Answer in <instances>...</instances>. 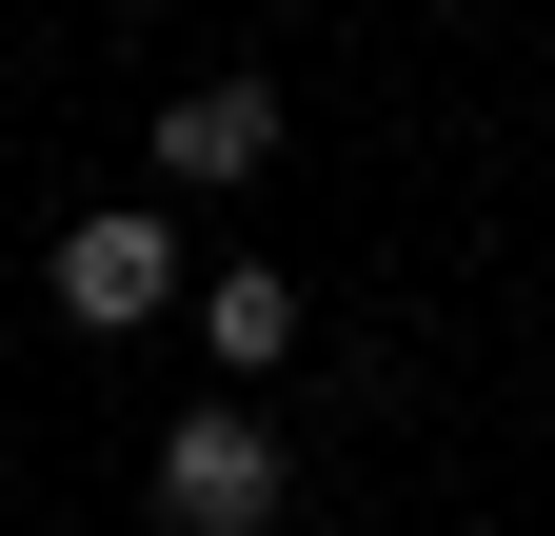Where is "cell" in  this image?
Wrapping results in <instances>:
<instances>
[{"mask_svg":"<svg viewBox=\"0 0 555 536\" xmlns=\"http://www.w3.org/2000/svg\"><path fill=\"white\" fill-rule=\"evenodd\" d=\"M159 536H278V437L198 397V418L159 437Z\"/></svg>","mask_w":555,"mask_h":536,"instance_id":"1","label":"cell"},{"mask_svg":"<svg viewBox=\"0 0 555 536\" xmlns=\"http://www.w3.org/2000/svg\"><path fill=\"white\" fill-rule=\"evenodd\" d=\"M60 318H80V339H139V318H179V239L139 219V199L60 219Z\"/></svg>","mask_w":555,"mask_h":536,"instance_id":"2","label":"cell"},{"mask_svg":"<svg viewBox=\"0 0 555 536\" xmlns=\"http://www.w3.org/2000/svg\"><path fill=\"white\" fill-rule=\"evenodd\" d=\"M278 159V80H198V100H159V179H258Z\"/></svg>","mask_w":555,"mask_h":536,"instance_id":"3","label":"cell"},{"mask_svg":"<svg viewBox=\"0 0 555 536\" xmlns=\"http://www.w3.org/2000/svg\"><path fill=\"white\" fill-rule=\"evenodd\" d=\"M198 339H219V378H278V358H298V279H278V258H219Z\"/></svg>","mask_w":555,"mask_h":536,"instance_id":"4","label":"cell"}]
</instances>
